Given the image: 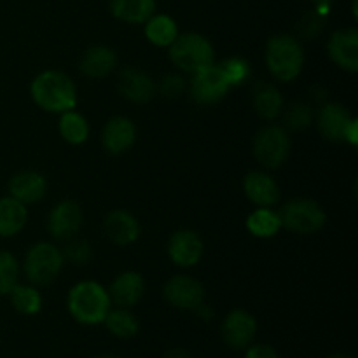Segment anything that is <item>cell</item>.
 <instances>
[{
    "label": "cell",
    "instance_id": "cell-9",
    "mask_svg": "<svg viewBox=\"0 0 358 358\" xmlns=\"http://www.w3.org/2000/svg\"><path fill=\"white\" fill-rule=\"evenodd\" d=\"M231 83L220 65H210L192 73L191 96L199 105H213L222 100L231 90Z\"/></svg>",
    "mask_w": 358,
    "mask_h": 358
},
{
    "label": "cell",
    "instance_id": "cell-33",
    "mask_svg": "<svg viewBox=\"0 0 358 358\" xmlns=\"http://www.w3.org/2000/svg\"><path fill=\"white\" fill-rule=\"evenodd\" d=\"M63 257L73 264H86L91 259V247L86 240H73L65 247Z\"/></svg>",
    "mask_w": 358,
    "mask_h": 358
},
{
    "label": "cell",
    "instance_id": "cell-35",
    "mask_svg": "<svg viewBox=\"0 0 358 358\" xmlns=\"http://www.w3.org/2000/svg\"><path fill=\"white\" fill-rule=\"evenodd\" d=\"M245 358H280L275 348L269 345H254L247 350Z\"/></svg>",
    "mask_w": 358,
    "mask_h": 358
},
{
    "label": "cell",
    "instance_id": "cell-21",
    "mask_svg": "<svg viewBox=\"0 0 358 358\" xmlns=\"http://www.w3.org/2000/svg\"><path fill=\"white\" fill-rule=\"evenodd\" d=\"M117 65V56L114 49L107 45H93L86 49L79 63V69L84 76L91 79H103Z\"/></svg>",
    "mask_w": 358,
    "mask_h": 358
},
{
    "label": "cell",
    "instance_id": "cell-14",
    "mask_svg": "<svg viewBox=\"0 0 358 358\" xmlns=\"http://www.w3.org/2000/svg\"><path fill=\"white\" fill-rule=\"evenodd\" d=\"M117 87L124 98L133 103H147L156 94L157 86L149 73L135 66H126L117 77Z\"/></svg>",
    "mask_w": 358,
    "mask_h": 358
},
{
    "label": "cell",
    "instance_id": "cell-29",
    "mask_svg": "<svg viewBox=\"0 0 358 358\" xmlns=\"http://www.w3.org/2000/svg\"><path fill=\"white\" fill-rule=\"evenodd\" d=\"M7 296L10 297V304L17 313L31 317L42 310V296L35 287L16 283Z\"/></svg>",
    "mask_w": 358,
    "mask_h": 358
},
{
    "label": "cell",
    "instance_id": "cell-18",
    "mask_svg": "<svg viewBox=\"0 0 358 358\" xmlns=\"http://www.w3.org/2000/svg\"><path fill=\"white\" fill-rule=\"evenodd\" d=\"M103 231L115 245H131L140 236V224L135 217L126 210H114L103 220Z\"/></svg>",
    "mask_w": 358,
    "mask_h": 358
},
{
    "label": "cell",
    "instance_id": "cell-25",
    "mask_svg": "<svg viewBox=\"0 0 358 358\" xmlns=\"http://www.w3.org/2000/svg\"><path fill=\"white\" fill-rule=\"evenodd\" d=\"M254 108L262 119L278 117L283 110V96L273 84H257L254 90Z\"/></svg>",
    "mask_w": 358,
    "mask_h": 358
},
{
    "label": "cell",
    "instance_id": "cell-24",
    "mask_svg": "<svg viewBox=\"0 0 358 358\" xmlns=\"http://www.w3.org/2000/svg\"><path fill=\"white\" fill-rule=\"evenodd\" d=\"M145 37L157 48H170L178 37V27L173 17L166 14H157V16L152 14L145 21Z\"/></svg>",
    "mask_w": 358,
    "mask_h": 358
},
{
    "label": "cell",
    "instance_id": "cell-38",
    "mask_svg": "<svg viewBox=\"0 0 358 358\" xmlns=\"http://www.w3.org/2000/svg\"><path fill=\"white\" fill-rule=\"evenodd\" d=\"M329 358H352V357H348V355H332V357H329Z\"/></svg>",
    "mask_w": 358,
    "mask_h": 358
},
{
    "label": "cell",
    "instance_id": "cell-5",
    "mask_svg": "<svg viewBox=\"0 0 358 358\" xmlns=\"http://www.w3.org/2000/svg\"><path fill=\"white\" fill-rule=\"evenodd\" d=\"M63 264H65L63 252L48 241H41L28 250L23 269L30 283L49 285L59 275Z\"/></svg>",
    "mask_w": 358,
    "mask_h": 358
},
{
    "label": "cell",
    "instance_id": "cell-8",
    "mask_svg": "<svg viewBox=\"0 0 358 358\" xmlns=\"http://www.w3.org/2000/svg\"><path fill=\"white\" fill-rule=\"evenodd\" d=\"M318 129L322 136L331 142H348L357 145L358 121L350 115L343 105L325 103L318 112Z\"/></svg>",
    "mask_w": 358,
    "mask_h": 358
},
{
    "label": "cell",
    "instance_id": "cell-11",
    "mask_svg": "<svg viewBox=\"0 0 358 358\" xmlns=\"http://www.w3.org/2000/svg\"><path fill=\"white\" fill-rule=\"evenodd\" d=\"M83 208L79 206V203L65 199V201L58 203L49 213L48 231L55 240H72L83 226Z\"/></svg>",
    "mask_w": 358,
    "mask_h": 358
},
{
    "label": "cell",
    "instance_id": "cell-36",
    "mask_svg": "<svg viewBox=\"0 0 358 358\" xmlns=\"http://www.w3.org/2000/svg\"><path fill=\"white\" fill-rule=\"evenodd\" d=\"M164 358H192L191 353L184 348H173L164 355Z\"/></svg>",
    "mask_w": 358,
    "mask_h": 358
},
{
    "label": "cell",
    "instance_id": "cell-27",
    "mask_svg": "<svg viewBox=\"0 0 358 358\" xmlns=\"http://www.w3.org/2000/svg\"><path fill=\"white\" fill-rule=\"evenodd\" d=\"M59 135L65 142L72 143V145H80L87 140L90 136V124H87L86 117L79 112L66 110L63 112L59 117Z\"/></svg>",
    "mask_w": 358,
    "mask_h": 358
},
{
    "label": "cell",
    "instance_id": "cell-19",
    "mask_svg": "<svg viewBox=\"0 0 358 358\" xmlns=\"http://www.w3.org/2000/svg\"><path fill=\"white\" fill-rule=\"evenodd\" d=\"M245 196L257 206H273L280 199V187L271 175L250 171L243 180Z\"/></svg>",
    "mask_w": 358,
    "mask_h": 358
},
{
    "label": "cell",
    "instance_id": "cell-17",
    "mask_svg": "<svg viewBox=\"0 0 358 358\" xmlns=\"http://www.w3.org/2000/svg\"><path fill=\"white\" fill-rule=\"evenodd\" d=\"M110 303L117 304V308H129L136 306L142 299L143 292H145V282H143L142 275L136 271H126L121 273L117 278L112 282L110 289L107 290Z\"/></svg>",
    "mask_w": 358,
    "mask_h": 358
},
{
    "label": "cell",
    "instance_id": "cell-20",
    "mask_svg": "<svg viewBox=\"0 0 358 358\" xmlns=\"http://www.w3.org/2000/svg\"><path fill=\"white\" fill-rule=\"evenodd\" d=\"M45 191H48V180L37 171H21L9 182L10 196L23 205L41 201L45 196Z\"/></svg>",
    "mask_w": 358,
    "mask_h": 358
},
{
    "label": "cell",
    "instance_id": "cell-22",
    "mask_svg": "<svg viewBox=\"0 0 358 358\" xmlns=\"http://www.w3.org/2000/svg\"><path fill=\"white\" fill-rule=\"evenodd\" d=\"M28 220V210L13 196L0 199V238L16 236Z\"/></svg>",
    "mask_w": 358,
    "mask_h": 358
},
{
    "label": "cell",
    "instance_id": "cell-31",
    "mask_svg": "<svg viewBox=\"0 0 358 358\" xmlns=\"http://www.w3.org/2000/svg\"><path fill=\"white\" fill-rule=\"evenodd\" d=\"M20 264L9 252H0V296H7L17 283Z\"/></svg>",
    "mask_w": 358,
    "mask_h": 358
},
{
    "label": "cell",
    "instance_id": "cell-16",
    "mask_svg": "<svg viewBox=\"0 0 358 358\" xmlns=\"http://www.w3.org/2000/svg\"><path fill=\"white\" fill-rule=\"evenodd\" d=\"M136 140V128L133 124L131 119L122 117H112L110 121L105 124L103 131H101V145L108 154H124L133 147Z\"/></svg>",
    "mask_w": 358,
    "mask_h": 358
},
{
    "label": "cell",
    "instance_id": "cell-23",
    "mask_svg": "<svg viewBox=\"0 0 358 358\" xmlns=\"http://www.w3.org/2000/svg\"><path fill=\"white\" fill-rule=\"evenodd\" d=\"M110 10L124 23H145L156 10V0H110Z\"/></svg>",
    "mask_w": 358,
    "mask_h": 358
},
{
    "label": "cell",
    "instance_id": "cell-26",
    "mask_svg": "<svg viewBox=\"0 0 358 358\" xmlns=\"http://www.w3.org/2000/svg\"><path fill=\"white\" fill-rule=\"evenodd\" d=\"M247 229L255 238H273L282 229V220H280L278 212L269 206H259L255 212L248 215Z\"/></svg>",
    "mask_w": 358,
    "mask_h": 358
},
{
    "label": "cell",
    "instance_id": "cell-7",
    "mask_svg": "<svg viewBox=\"0 0 358 358\" xmlns=\"http://www.w3.org/2000/svg\"><path fill=\"white\" fill-rule=\"evenodd\" d=\"M290 154V136L282 126H266L254 138V156L268 170H276Z\"/></svg>",
    "mask_w": 358,
    "mask_h": 358
},
{
    "label": "cell",
    "instance_id": "cell-32",
    "mask_svg": "<svg viewBox=\"0 0 358 358\" xmlns=\"http://www.w3.org/2000/svg\"><path fill=\"white\" fill-rule=\"evenodd\" d=\"M226 77L229 79L231 86H240L250 77V65L241 58H227L220 63Z\"/></svg>",
    "mask_w": 358,
    "mask_h": 358
},
{
    "label": "cell",
    "instance_id": "cell-12",
    "mask_svg": "<svg viewBox=\"0 0 358 358\" xmlns=\"http://www.w3.org/2000/svg\"><path fill=\"white\" fill-rule=\"evenodd\" d=\"M205 252V245L198 233L191 229H182L171 234L168 241V255L171 262L180 268H192L198 264Z\"/></svg>",
    "mask_w": 358,
    "mask_h": 358
},
{
    "label": "cell",
    "instance_id": "cell-39",
    "mask_svg": "<svg viewBox=\"0 0 358 358\" xmlns=\"http://www.w3.org/2000/svg\"><path fill=\"white\" fill-rule=\"evenodd\" d=\"M96 358H119V357H114V355H101V357H96Z\"/></svg>",
    "mask_w": 358,
    "mask_h": 358
},
{
    "label": "cell",
    "instance_id": "cell-6",
    "mask_svg": "<svg viewBox=\"0 0 358 358\" xmlns=\"http://www.w3.org/2000/svg\"><path fill=\"white\" fill-rule=\"evenodd\" d=\"M282 227L297 234H315L327 222V213L313 199L296 198L278 212Z\"/></svg>",
    "mask_w": 358,
    "mask_h": 358
},
{
    "label": "cell",
    "instance_id": "cell-28",
    "mask_svg": "<svg viewBox=\"0 0 358 358\" xmlns=\"http://www.w3.org/2000/svg\"><path fill=\"white\" fill-rule=\"evenodd\" d=\"M103 324L107 325L108 332L119 339H129L133 336L138 334L140 324L136 320L135 315L126 308H117V310H110L105 317Z\"/></svg>",
    "mask_w": 358,
    "mask_h": 358
},
{
    "label": "cell",
    "instance_id": "cell-10",
    "mask_svg": "<svg viewBox=\"0 0 358 358\" xmlns=\"http://www.w3.org/2000/svg\"><path fill=\"white\" fill-rule=\"evenodd\" d=\"M164 299L178 310L196 311L205 303V289L198 280L185 275L171 276L163 289Z\"/></svg>",
    "mask_w": 358,
    "mask_h": 358
},
{
    "label": "cell",
    "instance_id": "cell-3",
    "mask_svg": "<svg viewBox=\"0 0 358 358\" xmlns=\"http://www.w3.org/2000/svg\"><path fill=\"white\" fill-rule=\"evenodd\" d=\"M266 65L275 79L290 83L303 72V45L292 35H275L266 45Z\"/></svg>",
    "mask_w": 358,
    "mask_h": 358
},
{
    "label": "cell",
    "instance_id": "cell-4",
    "mask_svg": "<svg viewBox=\"0 0 358 358\" xmlns=\"http://www.w3.org/2000/svg\"><path fill=\"white\" fill-rule=\"evenodd\" d=\"M170 59L177 69L196 73L215 63V51L203 35L184 34L178 35L170 45Z\"/></svg>",
    "mask_w": 358,
    "mask_h": 358
},
{
    "label": "cell",
    "instance_id": "cell-2",
    "mask_svg": "<svg viewBox=\"0 0 358 358\" xmlns=\"http://www.w3.org/2000/svg\"><path fill=\"white\" fill-rule=\"evenodd\" d=\"M66 306L76 322L83 325H98L103 324L112 303L103 285L96 282H80L70 289Z\"/></svg>",
    "mask_w": 358,
    "mask_h": 358
},
{
    "label": "cell",
    "instance_id": "cell-30",
    "mask_svg": "<svg viewBox=\"0 0 358 358\" xmlns=\"http://www.w3.org/2000/svg\"><path fill=\"white\" fill-rule=\"evenodd\" d=\"M283 122H285V128L294 129V131L306 129L313 122V110L308 103L296 101L290 107H287L285 114H283Z\"/></svg>",
    "mask_w": 358,
    "mask_h": 358
},
{
    "label": "cell",
    "instance_id": "cell-13",
    "mask_svg": "<svg viewBox=\"0 0 358 358\" xmlns=\"http://www.w3.org/2000/svg\"><path fill=\"white\" fill-rule=\"evenodd\" d=\"M257 334V322L248 311L234 310L224 318L222 338L227 346L234 350H243L250 346Z\"/></svg>",
    "mask_w": 358,
    "mask_h": 358
},
{
    "label": "cell",
    "instance_id": "cell-15",
    "mask_svg": "<svg viewBox=\"0 0 358 358\" xmlns=\"http://www.w3.org/2000/svg\"><path fill=\"white\" fill-rule=\"evenodd\" d=\"M329 56L338 66L346 72L358 70V31L355 28L338 30L327 45Z\"/></svg>",
    "mask_w": 358,
    "mask_h": 358
},
{
    "label": "cell",
    "instance_id": "cell-37",
    "mask_svg": "<svg viewBox=\"0 0 358 358\" xmlns=\"http://www.w3.org/2000/svg\"><path fill=\"white\" fill-rule=\"evenodd\" d=\"M311 2H315V3H317V7H318V9H327V7L331 6V2H332V0H311Z\"/></svg>",
    "mask_w": 358,
    "mask_h": 358
},
{
    "label": "cell",
    "instance_id": "cell-1",
    "mask_svg": "<svg viewBox=\"0 0 358 358\" xmlns=\"http://www.w3.org/2000/svg\"><path fill=\"white\" fill-rule=\"evenodd\" d=\"M31 100L42 110L63 114L77 105V90L73 80L58 70H45L38 73L30 86Z\"/></svg>",
    "mask_w": 358,
    "mask_h": 358
},
{
    "label": "cell",
    "instance_id": "cell-34",
    "mask_svg": "<svg viewBox=\"0 0 358 358\" xmlns=\"http://www.w3.org/2000/svg\"><path fill=\"white\" fill-rule=\"evenodd\" d=\"M157 90H159L161 94H164L166 98H177L184 93L185 80L184 77L177 76V73H170V76H166L163 80H161Z\"/></svg>",
    "mask_w": 358,
    "mask_h": 358
}]
</instances>
